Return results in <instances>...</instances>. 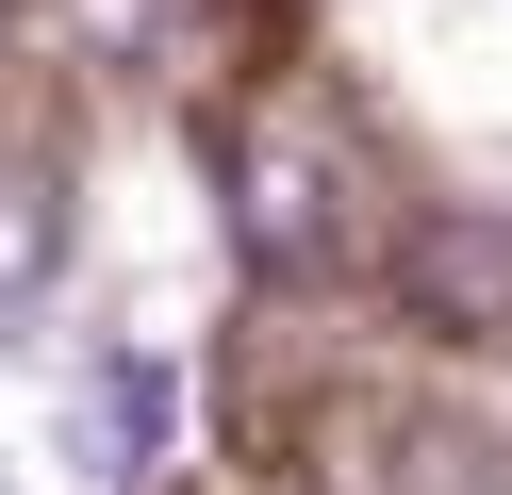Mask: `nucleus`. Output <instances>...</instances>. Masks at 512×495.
<instances>
[{"label":"nucleus","mask_w":512,"mask_h":495,"mask_svg":"<svg viewBox=\"0 0 512 495\" xmlns=\"http://www.w3.org/2000/svg\"><path fill=\"white\" fill-rule=\"evenodd\" d=\"M397 314L446 330V347H512V215L496 198H446V215L397 231Z\"/></svg>","instance_id":"f257e3e1"},{"label":"nucleus","mask_w":512,"mask_h":495,"mask_svg":"<svg viewBox=\"0 0 512 495\" xmlns=\"http://www.w3.org/2000/svg\"><path fill=\"white\" fill-rule=\"evenodd\" d=\"M232 248L265 264V281H331V248H347L331 149H298V132H232Z\"/></svg>","instance_id":"f03ea898"},{"label":"nucleus","mask_w":512,"mask_h":495,"mask_svg":"<svg viewBox=\"0 0 512 495\" xmlns=\"http://www.w3.org/2000/svg\"><path fill=\"white\" fill-rule=\"evenodd\" d=\"M166 413H182L166 363H149V347H100V363H83V479H149V462H166Z\"/></svg>","instance_id":"7ed1b4c3"},{"label":"nucleus","mask_w":512,"mask_h":495,"mask_svg":"<svg viewBox=\"0 0 512 495\" xmlns=\"http://www.w3.org/2000/svg\"><path fill=\"white\" fill-rule=\"evenodd\" d=\"M50 264H67V198H50L34 165H0V347H17V314L50 297Z\"/></svg>","instance_id":"20e7f679"},{"label":"nucleus","mask_w":512,"mask_h":495,"mask_svg":"<svg viewBox=\"0 0 512 495\" xmlns=\"http://www.w3.org/2000/svg\"><path fill=\"white\" fill-rule=\"evenodd\" d=\"M397 495H512V446H496V429H397Z\"/></svg>","instance_id":"39448f33"},{"label":"nucleus","mask_w":512,"mask_h":495,"mask_svg":"<svg viewBox=\"0 0 512 495\" xmlns=\"http://www.w3.org/2000/svg\"><path fill=\"white\" fill-rule=\"evenodd\" d=\"M0 495H17V462H0Z\"/></svg>","instance_id":"423d86ee"},{"label":"nucleus","mask_w":512,"mask_h":495,"mask_svg":"<svg viewBox=\"0 0 512 495\" xmlns=\"http://www.w3.org/2000/svg\"><path fill=\"white\" fill-rule=\"evenodd\" d=\"M0 17H17V0H0Z\"/></svg>","instance_id":"0eeeda50"}]
</instances>
